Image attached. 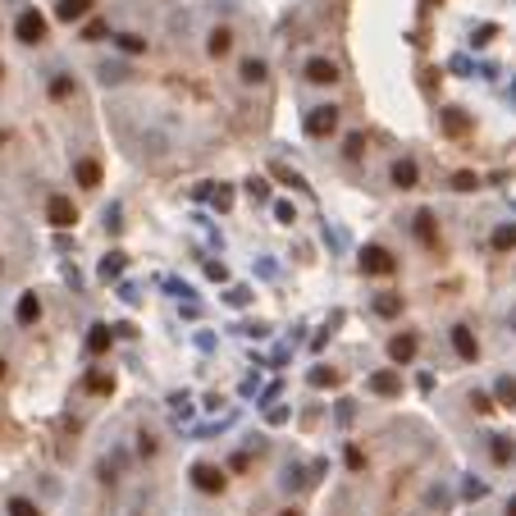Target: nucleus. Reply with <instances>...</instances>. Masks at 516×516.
<instances>
[{"instance_id": "nucleus-40", "label": "nucleus", "mask_w": 516, "mask_h": 516, "mask_svg": "<svg viewBox=\"0 0 516 516\" xmlns=\"http://www.w3.org/2000/svg\"><path fill=\"white\" fill-rule=\"evenodd\" d=\"M224 301H229V306H247L251 293H247V288H229V297H224Z\"/></svg>"}, {"instance_id": "nucleus-24", "label": "nucleus", "mask_w": 516, "mask_h": 516, "mask_svg": "<svg viewBox=\"0 0 516 516\" xmlns=\"http://www.w3.org/2000/svg\"><path fill=\"white\" fill-rule=\"evenodd\" d=\"M493 393H498V402H503V407H516V379H512V375H503L498 384H493Z\"/></svg>"}, {"instance_id": "nucleus-10", "label": "nucleus", "mask_w": 516, "mask_h": 516, "mask_svg": "<svg viewBox=\"0 0 516 516\" xmlns=\"http://www.w3.org/2000/svg\"><path fill=\"white\" fill-rule=\"evenodd\" d=\"M14 320H18V325H37V320H42V297L23 293V297H18V306H14Z\"/></svg>"}, {"instance_id": "nucleus-31", "label": "nucleus", "mask_w": 516, "mask_h": 516, "mask_svg": "<svg viewBox=\"0 0 516 516\" xmlns=\"http://www.w3.org/2000/svg\"><path fill=\"white\" fill-rule=\"evenodd\" d=\"M452 188L457 192H475V188H480V179H475L471 169H462V174H452Z\"/></svg>"}, {"instance_id": "nucleus-19", "label": "nucleus", "mask_w": 516, "mask_h": 516, "mask_svg": "<svg viewBox=\"0 0 516 516\" xmlns=\"http://www.w3.org/2000/svg\"><path fill=\"white\" fill-rule=\"evenodd\" d=\"M114 46H119L124 55H147V37H138V32H119Z\"/></svg>"}, {"instance_id": "nucleus-22", "label": "nucleus", "mask_w": 516, "mask_h": 516, "mask_svg": "<svg viewBox=\"0 0 516 516\" xmlns=\"http://www.w3.org/2000/svg\"><path fill=\"white\" fill-rule=\"evenodd\" d=\"M397 311H402V297H393V293H379L375 297V316H384V320H393Z\"/></svg>"}, {"instance_id": "nucleus-27", "label": "nucleus", "mask_w": 516, "mask_h": 516, "mask_svg": "<svg viewBox=\"0 0 516 516\" xmlns=\"http://www.w3.org/2000/svg\"><path fill=\"white\" fill-rule=\"evenodd\" d=\"M169 407H174V421H192V402H188V393H174Z\"/></svg>"}, {"instance_id": "nucleus-35", "label": "nucleus", "mask_w": 516, "mask_h": 516, "mask_svg": "<svg viewBox=\"0 0 516 516\" xmlns=\"http://www.w3.org/2000/svg\"><path fill=\"white\" fill-rule=\"evenodd\" d=\"M87 388H92V393H110L114 379H110V375H87Z\"/></svg>"}, {"instance_id": "nucleus-50", "label": "nucleus", "mask_w": 516, "mask_h": 516, "mask_svg": "<svg viewBox=\"0 0 516 516\" xmlns=\"http://www.w3.org/2000/svg\"><path fill=\"white\" fill-rule=\"evenodd\" d=\"M0 147H5V133H0Z\"/></svg>"}, {"instance_id": "nucleus-32", "label": "nucleus", "mask_w": 516, "mask_h": 516, "mask_svg": "<svg viewBox=\"0 0 516 516\" xmlns=\"http://www.w3.org/2000/svg\"><path fill=\"white\" fill-rule=\"evenodd\" d=\"M275 220L279 224H297V206L293 201H275Z\"/></svg>"}, {"instance_id": "nucleus-51", "label": "nucleus", "mask_w": 516, "mask_h": 516, "mask_svg": "<svg viewBox=\"0 0 516 516\" xmlns=\"http://www.w3.org/2000/svg\"><path fill=\"white\" fill-rule=\"evenodd\" d=\"M0 78H5V64H0Z\"/></svg>"}, {"instance_id": "nucleus-7", "label": "nucleus", "mask_w": 516, "mask_h": 516, "mask_svg": "<svg viewBox=\"0 0 516 516\" xmlns=\"http://www.w3.org/2000/svg\"><path fill=\"white\" fill-rule=\"evenodd\" d=\"M366 388L379 393V397H393V393H402V375H397V370H375Z\"/></svg>"}, {"instance_id": "nucleus-17", "label": "nucleus", "mask_w": 516, "mask_h": 516, "mask_svg": "<svg viewBox=\"0 0 516 516\" xmlns=\"http://www.w3.org/2000/svg\"><path fill=\"white\" fill-rule=\"evenodd\" d=\"M265 60H256V55H251V60H242V69H238V78H242V83H247V87H256V83H265Z\"/></svg>"}, {"instance_id": "nucleus-3", "label": "nucleus", "mask_w": 516, "mask_h": 516, "mask_svg": "<svg viewBox=\"0 0 516 516\" xmlns=\"http://www.w3.org/2000/svg\"><path fill=\"white\" fill-rule=\"evenodd\" d=\"M192 484H197L201 493H224V484H229V480H224V471H220V466L197 462V466H192Z\"/></svg>"}, {"instance_id": "nucleus-13", "label": "nucleus", "mask_w": 516, "mask_h": 516, "mask_svg": "<svg viewBox=\"0 0 516 516\" xmlns=\"http://www.w3.org/2000/svg\"><path fill=\"white\" fill-rule=\"evenodd\" d=\"M73 179H78V188H101V164H96V160H78L73 164Z\"/></svg>"}, {"instance_id": "nucleus-25", "label": "nucleus", "mask_w": 516, "mask_h": 516, "mask_svg": "<svg viewBox=\"0 0 516 516\" xmlns=\"http://www.w3.org/2000/svg\"><path fill=\"white\" fill-rule=\"evenodd\" d=\"M51 96H55V101H69V96H73V78L69 73H55L51 78Z\"/></svg>"}, {"instance_id": "nucleus-28", "label": "nucleus", "mask_w": 516, "mask_h": 516, "mask_svg": "<svg viewBox=\"0 0 516 516\" xmlns=\"http://www.w3.org/2000/svg\"><path fill=\"white\" fill-rule=\"evenodd\" d=\"M489 443H493V448H489V452H493V462H503V466H508L512 457H516V452H512V443H508V439H498V434H493Z\"/></svg>"}, {"instance_id": "nucleus-44", "label": "nucleus", "mask_w": 516, "mask_h": 516, "mask_svg": "<svg viewBox=\"0 0 516 516\" xmlns=\"http://www.w3.org/2000/svg\"><path fill=\"white\" fill-rule=\"evenodd\" d=\"M169 293H179L183 301H192V297H197V293H192V288H188V284H179V279H169Z\"/></svg>"}, {"instance_id": "nucleus-9", "label": "nucleus", "mask_w": 516, "mask_h": 516, "mask_svg": "<svg viewBox=\"0 0 516 516\" xmlns=\"http://www.w3.org/2000/svg\"><path fill=\"white\" fill-rule=\"evenodd\" d=\"M92 5L96 0H60V5H55V18H60V23H78V18L92 14Z\"/></svg>"}, {"instance_id": "nucleus-29", "label": "nucleus", "mask_w": 516, "mask_h": 516, "mask_svg": "<svg viewBox=\"0 0 516 516\" xmlns=\"http://www.w3.org/2000/svg\"><path fill=\"white\" fill-rule=\"evenodd\" d=\"M279 484H284V489H301V484H306V480H301V466L288 462V466H284V475H279Z\"/></svg>"}, {"instance_id": "nucleus-23", "label": "nucleus", "mask_w": 516, "mask_h": 516, "mask_svg": "<svg viewBox=\"0 0 516 516\" xmlns=\"http://www.w3.org/2000/svg\"><path fill=\"white\" fill-rule=\"evenodd\" d=\"M493 247H498V251L516 247V224H498V229H493Z\"/></svg>"}, {"instance_id": "nucleus-33", "label": "nucleus", "mask_w": 516, "mask_h": 516, "mask_svg": "<svg viewBox=\"0 0 516 516\" xmlns=\"http://www.w3.org/2000/svg\"><path fill=\"white\" fill-rule=\"evenodd\" d=\"M9 516H42V512H37V503H28V498H9Z\"/></svg>"}, {"instance_id": "nucleus-1", "label": "nucleus", "mask_w": 516, "mask_h": 516, "mask_svg": "<svg viewBox=\"0 0 516 516\" xmlns=\"http://www.w3.org/2000/svg\"><path fill=\"white\" fill-rule=\"evenodd\" d=\"M14 37H18L23 46L46 42V18L37 14V9H23V14H18V23H14Z\"/></svg>"}, {"instance_id": "nucleus-47", "label": "nucleus", "mask_w": 516, "mask_h": 516, "mask_svg": "<svg viewBox=\"0 0 516 516\" xmlns=\"http://www.w3.org/2000/svg\"><path fill=\"white\" fill-rule=\"evenodd\" d=\"M508 516H516V498H512V503H508Z\"/></svg>"}, {"instance_id": "nucleus-6", "label": "nucleus", "mask_w": 516, "mask_h": 516, "mask_svg": "<svg viewBox=\"0 0 516 516\" xmlns=\"http://www.w3.org/2000/svg\"><path fill=\"white\" fill-rule=\"evenodd\" d=\"M361 275H393V256L384 247H366L361 251Z\"/></svg>"}, {"instance_id": "nucleus-2", "label": "nucleus", "mask_w": 516, "mask_h": 516, "mask_svg": "<svg viewBox=\"0 0 516 516\" xmlns=\"http://www.w3.org/2000/svg\"><path fill=\"white\" fill-rule=\"evenodd\" d=\"M338 128V105H316L306 114V138H329Z\"/></svg>"}, {"instance_id": "nucleus-14", "label": "nucleus", "mask_w": 516, "mask_h": 516, "mask_svg": "<svg viewBox=\"0 0 516 516\" xmlns=\"http://www.w3.org/2000/svg\"><path fill=\"white\" fill-rule=\"evenodd\" d=\"M388 356H393L397 366H402V361H412V356H416V334H397L393 343H388Z\"/></svg>"}, {"instance_id": "nucleus-30", "label": "nucleus", "mask_w": 516, "mask_h": 516, "mask_svg": "<svg viewBox=\"0 0 516 516\" xmlns=\"http://www.w3.org/2000/svg\"><path fill=\"white\" fill-rule=\"evenodd\" d=\"M311 384H316V388H325V384H338V370H329V366H316V370H311Z\"/></svg>"}, {"instance_id": "nucleus-38", "label": "nucleus", "mask_w": 516, "mask_h": 516, "mask_svg": "<svg viewBox=\"0 0 516 516\" xmlns=\"http://www.w3.org/2000/svg\"><path fill=\"white\" fill-rule=\"evenodd\" d=\"M361 147H366V138H361V133H352V138H347V147H343V155H347V160H356Z\"/></svg>"}, {"instance_id": "nucleus-16", "label": "nucleus", "mask_w": 516, "mask_h": 516, "mask_svg": "<svg viewBox=\"0 0 516 516\" xmlns=\"http://www.w3.org/2000/svg\"><path fill=\"white\" fill-rule=\"evenodd\" d=\"M110 338H114V329H105V325H92V334H87V356H101L105 347H110Z\"/></svg>"}, {"instance_id": "nucleus-49", "label": "nucleus", "mask_w": 516, "mask_h": 516, "mask_svg": "<svg viewBox=\"0 0 516 516\" xmlns=\"http://www.w3.org/2000/svg\"><path fill=\"white\" fill-rule=\"evenodd\" d=\"M284 516H301V512H293V508H288V512H284Z\"/></svg>"}, {"instance_id": "nucleus-26", "label": "nucleus", "mask_w": 516, "mask_h": 516, "mask_svg": "<svg viewBox=\"0 0 516 516\" xmlns=\"http://www.w3.org/2000/svg\"><path fill=\"white\" fill-rule=\"evenodd\" d=\"M416 238L434 242V215H430V210H421V215H416Z\"/></svg>"}, {"instance_id": "nucleus-4", "label": "nucleus", "mask_w": 516, "mask_h": 516, "mask_svg": "<svg viewBox=\"0 0 516 516\" xmlns=\"http://www.w3.org/2000/svg\"><path fill=\"white\" fill-rule=\"evenodd\" d=\"M46 220H51L55 229H73V224H78V210H73V201L55 192V197L46 201Z\"/></svg>"}, {"instance_id": "nucleus-39", "label": "nucleus", "mask_w": 516, "mask_h": 516, "mask_svg": "<svg viewBox=\"0 0 516 516\" xmlns=\"http://www.w3.org/2000/svg\"><path fill=\"white\" fill-rule=\"evenodd\" d=\"M484 493H489V484H484V480H475V475H471V480H466V498H484Z\"/></svg>"}, {"instance_id": "nucleus-36", "label": "nucleus", "mask_w": 516, "mask_h": 516, "mask_svg": "<svg viewBox=\"0 0 516 516\" xmlns=\"http://www.w3.org/2000/svg\"><path fill=\"white\" fill-rule=\"evenodd\" d=\"M471 407H475V412L484 416V412H493V397L484 393V388H475V393H471Z\"/></svg>"}, {"instance_id": "nucleus-34", "label": "nucleus", "mask_w": 516, "mask_h": 516, "mask_svg": "<svg viewBox=\"0 0 516 516\" xmlns=\"http://www.w3.org/2000/svg\"><path fill=\"white\" fill-rule=\"evenodd\" d=\"M110 32V23H101V18H92V23L83 28V42H96V37H105Z\"/></svg>"}, {"instance_id": "nucleus-45", "label": "nucleus", "mask_w": 516, "mask_h": 516, "mask_svg": "<svg viewBox=\"0 0 516 516\" xmlns=\"http://www.w3.org/2000/svg\"><path fill=\"white\" fill-rule=\"evenodd\" d=\"M138 448H142V457H155V439H151V434H142Z\"/></svg>"}, {"instance_id": "nucleus-21", "label": "nucleus", "mask_w": 516, "mask_h": 516, "mask_svg": "<svg viewBox=\"0 0 516 516\" xmlns=\"http://www.w3.org/2000/svg\"><path fill=\"white\" fill-rule=\"evenodd\" d=\"M124 265H128V256H124V251H110V256L101 260V279H119Z\"/></svg>"}, {"instance_id": "nucleus-8", "label": "nucleus", "mask_w": 516, "mask_h": 516, "mask_svg": "<svg viewBox=\"0 0 516 516\" xmlns=\"http://www.w3.org/2000/svg\"><path fill=\"white\" fill-rule=\"evenodd\" d=\"M452 352L462 356V361H475V356H480V343H475V334L466 325H452Z\"/></svg>"}, {"instance_id": "nucleus-15", "label": "nucleus", "mask_w": 516, "mask_h": 516, "mask_svg": "<svg viewBox=\"0 0 516 516\" xmlns=\"http://www.w3.org/2000/svg\"><path fill=\"white\" fill-rule=\"evenodd\" d=\"M206 51L215 55V60H220V55H229V51H233V32H229V28H210V37H206Z\"/></svg>"}, {"instance_id": "nucleus-20", "label": "nucleus", "mask_w": 516, "mask_h": 516, "mask_svg": "<svg viewBox=\"0 0 516 516\" xmlns=\"http://www.w3.org/2000/svg\"><path fill=\"white\" fill-rule=\"evenodd\" d=\"M201 197H210V206H215V210H229L233 206V192L224 188V183H220V188H215V183H206V188H201Z\"/></svg>"}, {"instance_id": "nucleus-11", "label": "nucleus", "mask_w": 516, "mask_h": 516, "mask_svg": "<svg viewBox=\"0 0 516 516\" xmlns=\"http://www.w3.org/2000/svg\"><path fill=\"white\" fill-rule=\"evenodd\" d=\"M388 179H393V188H416V179H421V169H416V160H393V169H388Z\"/></svg>"}, {"instance_id": "nucleus-5", "label": "nucleus", "mask_w": 516, "mask_h": 516, "mask_svg": "<svg viewBox=\"0 0 516 516\" xmlns=\"http://www.w3.org/2000/svg\"><path fill=\"white\" fill-rule=\"evenodd\" d=\"M306 83H316V87H334L338 83V64L334 60H325V55H316V60H306Z\"/></svg>"}, {"instance_id": "nucleus-12", "label": "nucleus", "mask_w": 516, "mask_h": 516, "mask_svg": "<svg viewBox=\"0 0 516 516\" xmlns=\"http://www.w3.org/2000/svg\"><path fill=\"white\" fill-rule=\"evenodd\" d=\"M439 124H443V133H448V138H462V133L471 128V119H466V110H457V105H448V110L439 114Z\"/></svg>"}, {"instance_id": "nucleus-41", "label": "nucleus", "mask_w": 516, "mask_h": 516, "mask_svg": "<svg viewBox=\"0 0 516 516\" xmlns=\"http://www.w3.org/2000/svg\"><path fill=\"white\" fill-rule=\"evenodd\" d=\"M361 466H366V452L361 448H347V471H361Z\"/></svg>"}, {"instance_id": "nucleus-43", "label": "nucleus", "mask_w": 516, "mask_h": 516, "mask_svg": "<svg viewBox=\"0 0 516 516\" xmlns=\"http://www.w3.org/2000/svg\"><path fill=\"white\" fill-rule=\"evenodd\" d=\"M265 421H270V425H284V421H288V407H270Z\"/></svg>"}, {"instance_id": "nucleus-18", "label": "nucleus", "mask_w": 516, "mask_h": 516, "mask_svg": "<svg viewBox=\"0 0 516 516\" xmlns=\"http://www.w3.org/2000/svg\"><path fill=\"white\" fill-rule=\"evenodd\" d=\"M96 78H101L105 87H114V83H128V69L114 64V60H101V64H96Z\"/></svg>"}, {"instance_id": "nucleus-42", "label": "nucleus", "mask_w": 516, "mask_h": 516, "mask_svg": "<svg viewBox=\"0 0 516 516\" xmlns=\"http://www.w3.org/2000/svg\"><path fill=\"white\" fill-rule=\"evenodd\" d=\"M206 275H210V279H220V284H224V279H229V265H224V260H210V265H206Z\"/></svg>"}, {"instance_id": "nucleus-37", "label": "nucleus", "mask_w": 516, "mask_h": 516, "mask_svg": "<svg viewBox=\"0 0 516 516\" xmlns=\"http://www.w3.org/2000/svg\"><path fill=\"white\" fill-rule=\"evenodd\" d=\"M247 192H251V201H270V183H265V179H251Z\"/></svg>"}, {"instance_id": "nucleus-46", "label": "nucleus", "mask_w": 516, "mask_h": 516, "mask_svg": "<svg viewBox=\"0 0 516 516\" xmlns=\"http://www.w3.org/2000/svg\"><path fill=\"white\" fill-rule=\"evenodd\" d=\"M493 32H498V28H493V23H484L480 32H475V37H480V42H475V46H489V37H493Z\"/></svg>"}, {"instance_id": "nucleus-48", "label": "nucleus", "mask_w": 516, "mask_h": 516, "mask_svg": "<svg viewBox=\"0 0 516 516\" xmlns=\"http://www.w3.org/2000/svg\"><path fill=\"white\" fill-rule=\"evenodd\" d=\"M0 379H5V356H0Z\"/></svg>"}]
</instances>
